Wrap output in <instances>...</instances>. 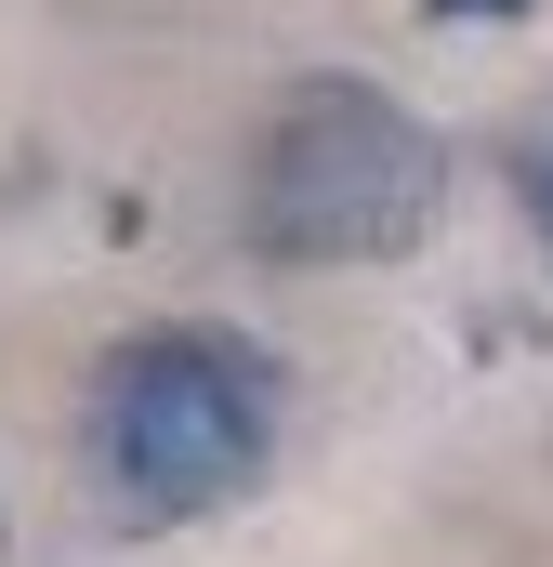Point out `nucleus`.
I'll return each mask as SVG.
<instances>
[{
	"label": "nucleus",
	"mask_w": 553,
	"mask_h": 567,
	"mask_svg": "<svg viewBox=\"0 0 553 567\" xmlns=\"http://www.w3.org/2000/svg\"><path fill=\"white\" fill-rule=\"evenodd\" d=\"M276 462V357L225 317H158L93 370V475L145 528L251 502Z\"/></svg>",
	"instance_id": "nucleus-2"
},
{
	"label": "nucleus",
	"mask_w": 553,
	"mask_h": 567,
	"mask_svg": "<svg viewBox=\"0 0 553 567\" xmlns=\"http://www.w3.org/2000/svg\"><path fill=\"white\" fill-rule=\"evenodd\" d=\"M501 158H514V198H528V225L553 238V93L514 120V145H501Z\"/></svg>",
	"instance_id": "nucleus-3"
},
{
	"label": "nucleus",
	"mask_w": 553,
	"mask_h": 567,
	"mask_svg": "<svg viewBox=\"0 0 553 567\" xmlns=\"http://www.w3.org/2000/svg\"><path fill=\"white\" fill-rule=\"evenodd\" d=\"M435 13H528V0H435Z\"/></svg>",
	"instance_id": "nucleus-4"
},
{
	"label": "nucleus",
	"mask_w": 553,
	"mask_h": 567,
	"mask_svg": "<svg viewBox=\"0 0 553 567\" xmlns=\"http://www.w3.org/2000/svg\"><path fill=\"white\" fill-rule=\"evenodd\" d=\"M448 212V145L409 93L383 80H290L264 120H251V158H238V251L276 265V278H343V265H409Z\"/></svg>",
	"instance_id": "nucleus-1"
}]
</instances>
